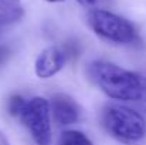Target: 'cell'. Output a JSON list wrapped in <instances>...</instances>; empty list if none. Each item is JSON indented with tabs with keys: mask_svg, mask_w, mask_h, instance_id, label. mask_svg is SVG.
I'll return each mask as SVG.
<instances>
[{
	"mask_svg": "<svg viewBox=\"0 0 146 145\" xmlns=\"http://www.w3.org/2000/svg\"><path fill=\"white\" fill-rule=\"evenodd\" d=\"M91 77L98 87L115 101L126 102L146 112V77L109 61H94Z\"/></svg>",
	"mask_w": 146,
	"mask_h": 145,
	"instance_id": "1",
	"label": "cell"
},
{
	"mask_svg": "<svg viewBox=\"0 0 146 145\" xmlns=\"http://www.w3.org/2000/svg\"><path fill=\"white\" fill-rule=\"evenodd\" d=\"M102 127L119 142L135 144L145 138L146 121L136 110L121 104H106L102 110Z\"/></svg>",
	"mask_w": 146,
	"mask_h": 145,
	"instance_id": "2",
	"label": "cell"
},
{
	"mask_svg": "<svg viewBox=\"0 0 146 145\" xmlns=\"http://www.w3.org/2000/svg\"><path fill=\"white\" fill-rule=\"evenodd\" d=\"M91 30L102 40L115 44H132L138 40L135 26L125 17L105 9H94L88 13Z\"/></svg>",
	"mask_w": 146,
	"mask_h": 145,
	"instance_id": "3",
	"label": "cell"
},
{
	"mask_svg": "<svg viewBox=\"0 0 146 145\" xmlns=\"http://www.w3.org/2000/svg\"><path fill=\"white\" fill-rule=\"evenodd\" d=\"M50 102L44 97H34L26 101L19 120L30 132L33 141L37 145H50L51 132V120H50Z\"/></svg>",
	"mask_w": 146,
	"mask_h": 145,
	"instance_id": "4",
	"label": "cell"
},
{
	"mask_svg": "<svg viewBox=\"0 0 146 145\" xmlns=\"http://www.w3.org/2000/svg\"><path fill=\"white\" fill-rule=\"evenodd\" d=\"M67 60H68V55L62 47L51 46V47L44 48L38 54L34 63L36 76L43 80L51 78L65 65Z\"/></svg>",
	"mask_w": 146,
	"mask_h": 145,
	"instance_id": "5",
	"label": "cell"
},
{
	"mask_svg": "<svg viewBox=\"0 0 146 145\" xmlns=\"http://www.w3.org/2000/svg\"><path fill=\"white\" fill-rule=\"evenodd\" d=\"M50 110L60 125H71L80 121L81 110L78 104L65 94H55L50 101Z\"/></svg>",
	"mask_w": 146,
	"mask_h": 145,
	"instance_id": "6",
	"label": "cell"
},
{
	"mask_svg": "<svg viewBox=\"0 0 146 145\" xmlns=\"http://www.w3.org/2000/svg\"><path fill=\"white\" fill-rule=\"evenodd\" d=\"M23 14V9L20 0H0V20L13 21L20 19Z\"/></svg>",
	"mask_w": 146,
	"mask_h": 145,
	"instance_id": "7",
	"label": "cell"
},
{
	"mask_svg": "<svg viewBox=\"0 0 146 145\" xmlns=\"http://www.w3.org/2000/svg\"><path fill=\"white\" fill-rule=\"evenodd\" d=\"M58 145H94V142L81 131L67 130L61 134Z\"/></svg>",
	"mask_w": 146,
	"mask_h": 145,
	"instance_id": "8",
	"label": "cell"
},
{
	"mask_svg": "<svg viewBox=\"0 0 146 145\" xmlns=\"http://www.w3.org/2000/svg\"><path fill=\"white\" fill-rule=\"evenodd\" d=\"M26 98H23L21 96H13L10 100H9V104H7V111L11 117H16L19 118L24 104H26Z\"/></svg>",
	"mask_w": 146,
	"mask_h": 145,
	"instance_id": "9",
	"label": "cell"
},
{
	"mask_svg": "<svg viewBox=\"0 0 146 145\" xmlns=\"http://www.w3.org/2000/svg\"><path fill=\"white\" fill-rule=\"evenodd\" d=\"M80 4L85 6V7H95L97 4H99L102 0H77Z\"/></svg>",
	"mask_w": 146,
	"mask_h": 145,
	"instance_id": "10",
	"label": "cell"
},
{
	"mask_svg": "<svg viewBox=\"0 0 146 145\" xmlns=\"http://www.w3.org/2000/svg\"><path fill=\"white\" fill-rule=\"evenodd\" d=\"M0 145H10L9 140H7V137L4 135L3 131H0Z\"/></svg>",
	"mask_w": 146,
	"mask_h": 145,
	"instance_id": "11",
	"label": "cell"
},
{
	"mask_svg": "<svg viewBox=\"0 0 146 145\" xmlns=\"http://www.w3.org/2000/svg\"><path fill=\"white\" fill-rule=\"evenodd\" d=\"M9 54H10V53H9L6 48H0V63H3V58L7 57Z\"/></svg>",
	"mask_w": 146,
	"mask_h": 145,
	"instance_id": "12",
	"label": "cell"
},
{
	"mask_svg": "<svg viewBox=\"0 0 146 145\" xmlns=\"http://www.w3.org/2000/svg\"><path fill=\"white\" fill-rule=\"evenodd\" d=\"M48 3H61V1H65V0H46Z\"/></svg>",
	"mask_w": 146,
	"mask_h": 145,
	"instance_id": "13",
	"label": "cell"
}]
</instances>
